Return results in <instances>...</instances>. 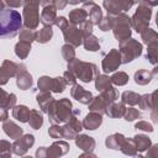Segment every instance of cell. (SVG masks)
I'll return each mask as SVG.
<instances>
[{"mask_svg":"<svg viewBox=\"0 0 158 158\" xmlns=\"http://www.w3.org/2000/svg\"><path fill=\"white\" fill-rule=\"evenodd\" d=\"M22 26V17L19 11L12 9L0 10V37L11 38L17 35Z\"/></svg>","mask_w":158,"mask_h":158,"instance_id":"6da1fadb","label":"cell"}]
</instances>
